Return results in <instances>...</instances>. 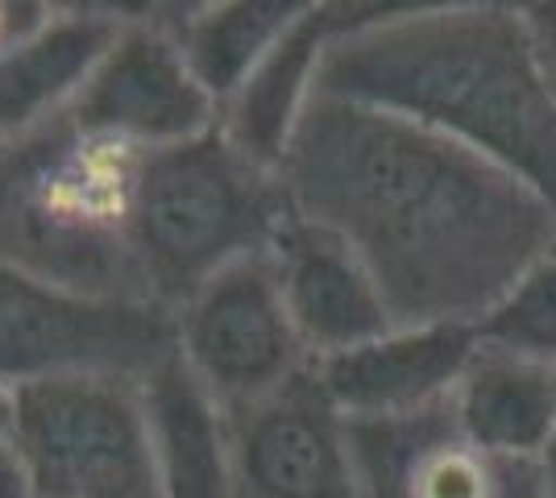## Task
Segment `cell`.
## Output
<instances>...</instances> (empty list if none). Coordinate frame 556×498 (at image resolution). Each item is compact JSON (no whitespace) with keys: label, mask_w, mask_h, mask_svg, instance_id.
<instances>
[{"label":"cell","mask_w":556,"mask_h":498,"mask_svg":"<svg viewBox=\"0 0 556 498\" xmlns=\"http://www.w3.org/2000/svg\"><path fill=\"white\" fill-rule=\"evenodd\" d=\"M287 208L345 241L394 324L478 329L556 245L523 179L437 129L316 92L278 163Z\"/></svg>","instance_id":"obj_1"},{"label":"cell","mask_w":556,"mask_h":498,"mask_svg":"<svg viewBox=\"0 0 556 498\" xmlns=\"http://www.w3.org/2000/svg\"><path fill=\"white\" fill-rule=\"evenodd\" d=\"M316 92L437 129L523 179L556 213V104L519 4L357 9L328 42Z\"/></svg>","instance_id":"obj_2"},{"label":"cell","mask_w":556,"mask_h":498,"mask_svg":"<svg viewBox=\"0 0 556 498\" xmlns=\"http://www.w3.org/2000/svg\"><path fill=\"white\" fill-rule=\"evenodd\" d=\"M141 154L67 117L0 142V261L79 299L150 304L134 254Z\"/></svg>","instance_id":"obj_3"},{"label":"cell","mask_w":556,"mask_h":498,"mask_svg":"<svg viewBox=\"0 0 556 498\" xmlns=\"http://www.w3.org/2000/svg\"><path fill=\"white\" fill-rule=\"evenodd\" d=\"M282 220L278 170L241 154L220 125L146 150L134 188V254L150 304L175 311L220 270L266 254Z\"/></svg>","instance_id":"obj_4"},{"label":"cell","mask_w":556,"mask_h":498,"mask_svg":"<svg viewBox=\"0 0 556 498\" xmlns=\"http://www.w3.org/2000/svg\"><path fill=\"white\" fill-rule=\"evenodd\" d=\"M13 399V440L38 498H163L138 379L54 374L17 386Z\"/></svg>","instance_id":"obj_5"},{"label":"cell","mask_w":556,"mask_h":498,"mask_svg":"<svg viewBox=\"0 0 556 498\" xmlns=\"http://www.w3.org/2000/svg\"><path fill=\"white\" fill-rule=\"evenodd\" d=\"M166 354H175V316L159 304L79 299L0 261V386L88 370L141 379Z\"/></svg>","instance_id":"obj_6"},{"label":"cell","mask_w":556,"mask_h":498,"mask_svg":"<svg viewBox=\"0 0 556 498\" xmlns=\"http://www.w3.org/2000/svg\"><path fill=\"white\" fill-rule=\"evenodd\" d=\"M170 316L175 354L229 416L278 395L316 366L282 304L270 254L220 270Z\"/></svg>","instance_id":"obj_7"},{"label":"cell","mask_w":556,"mask_h":498,"mask_svg":"<svg viewBox=\"0 0 556 498\" xmlns=\"http://www.w3.org/2000/svg\"><path fill=\"white\" fill-rule=\"evenodd\" d=\"M67 120L92 138L163 150L204 138L220 125V104L191 75L163 9L125 13L109 54L71 104Z\"/></svg>","instance_id":"obj_8"},{"label":"cell","mask_w":556,"mask_h":498,"mask_svg":"<svg viewBox=\"0 0 556 498\" xmlns=\"http://www.w3.org/2000/svg\"><path fill=\"white\" fill-rule=\"evenodd\" d=\"M362 498H548L540 461L473 445L453 399L394 420H349Z\"/></svg>","instance_id":"obj_9"},{"label":"cell","mask_w":556,"mask_h":498,"mask_svg":"<svg viewBox=\"0 0 556 498\" xmlns=\"http://www.w3.org/2000/svg\"><path fill=\"white\" fill-rule=\"evenodd\" d=\"M237 498H362L349 420L316 366L262 404L232 411Z\"/></svg>","instance_id":"obj_10"},{"label":"cell","mask_w":556,"mask_h":498,"mask_svg":"<svg viewBox=\"0 0 556 498\" xmlns=\"http://www.w3.org/2000/svg\"><path fill=\"white\" fill-rule=\"evenodd\" d=\"M266 254L275 261L282 304L312 361L349 354L399 329L370 270L337 233L287 208V220L278 225Z\"/></svg>","instance_id":"obj_11"},{"label":"cell","mask_w":556,"mask_h":498,"mask_svg":"<svg viewBox=\"0 0 556 498\" xmlns=\"http://www.w3.org/2000/svg\"><path fill=\"white\" fill-rule=\"evenodd\" d=\"M473 349L478 329L399 324L349 354L316 361V379L345 420H394L448 404Z\"/></svg>","instance_id":"obj_12"},{"label":"cell","mask_w":556,"mask_h":498,"mask_svg":"<svg viewBox=\"0 0 556 498\" xmlns=\"http://www.w3.org/2000/svg\"><path fill=\"white\" fill-rule=\"evenodd\" d=\"M129 9L47 4L42 17L0 47V142H17L67 117Z\"/></svg>","instance_id":"obj_13"},{"label":"cell","mask_w":556,"mask_h":498,"mask_svg":"<svg viewBox=\"0 0 556 498\" xmlns=\"http://www.w3.org/2000/svg\"><path fill=\"white\" fill-rule=\"evenodd\" d=\"M357 9L362 4H325V0L303 4V13L278 38L275 50L257 63V72L241 84V92L220 108V133L241 154L278 170L312 95H316L328 42L353 22Z\"/></svg>","instance_id":"obj_14"},{"label":"cell","mask_w":556,"mask_h":498,"mask_svg":"<svg viewBox=\"0 0 556 498\" xmlns=\"http://www.w3.org/2000/svg\"><path fill=\"white\" fill-rule=\"evenodd\" d=\"M141 404L163 498H237L232 416L179 354L141 374Z\"/></svg>","instance_id":"obj_15"},{"label":"cell","mask_w":556,"mask_h":498,"mask_svg":"<svg viewBox=\"0 0 556 498\" xmlns=\"http://www.w3.org/2000/svg\"><path fill=\"white\" fill-rule=\"evenodd\" d=\"M453 416L473 445L540 461L556 445V366L478 336L453 391Z\"/></svg>","instance_id":"obj_16"},{"label":"cell","mask_w":556,"mask_h":498,"mask_svg":"<svg viewBox=\"0 0 556 498\" xmlns=\"http://www.w3.org/2000/svg\"><path fill=\"white\" fill-rule=\"evenodd\" d=\"M307 0H212V4H170L163 9L175 29L191 75L204 92L225 108L241 84L257 72V63L275 50L291 29Z\"/></svg>","instance_id":"obj_17"},{"label":"cell","mask_w":556,"mask_h":498,"mask_svg":"<svg viewBox=\"0 0 556 498\" xmlns=\"http://www.w3.org/2000/svg\"><path fill=\"white\" fill-rule=\"evenodd\" d=\"M478 336L556 366V245L498 299V308L478 324Z\"/></svg>","instance_id":"obj_18"},{"label":"cell","mask_w":556,"mask_h":498,"mask_svg":"<svg viewBox=\"0 0 556 498\" xmlns=\"http://www.w3.org/2000/svg\"><path fill=\"white\" fill-rule=\"evenodd\" d=\"M523 13V34L532 47V63L544 88L556 104V0H535V4H519Z\"/></svg>","instance_id":"obj_19"},{"label":"cell","mask_w":556,"mask_h":498,"mask_svg":"<svg viewBox=\"0 0 556 498\" xmlns=\"http://www.w3.org/2000/svg\"><path fill=\"white\" fill-rule=\"evenodd\" d=\"M0 498H38L34 470H29V461L13 436L0 440Z\"/></svg>","instance_id":"obj_20"},{"label":"cell","mask_w":556,"mask_h":498,"mask_svg":"<svg viewBox=\"0 0 556 498\" xmlns=\"http://www.w3.org/2000/svg\"><path fill=\"white\" fill-rule=\"evenodd\" d=\"M47 4H25V0H0V47H9L22 29L42 17Z\"/></svg>","instance_id":"obj_21"},{"label":"cell","mask_w":556,"mask_h":498,"mask_svg":"<svg viewBox=\"0 0 556 498\" xmlns=\"http://www.w3.org/2000/svg\"><path fill=\"white\" fill-rule=\"evenodd\" d=\"M13 424H17V399L9 386H0V440L13 436Z\"/></svg>","instance_id":"obj_22"},{"label":"cell","mask_w":556,"mask_h":498,"mask_svg":"<svg viewBox=\"0 0 556 498\" xmlns=\"http://www.w3.org/2000/svg\"><path fill=\"white\" fill-rule=\"evenodd\" d=\"M540 470H544V490H548V498H556V445L540 457Z\"/></svg>","instance_id":"obj_23"}]
</instances>
